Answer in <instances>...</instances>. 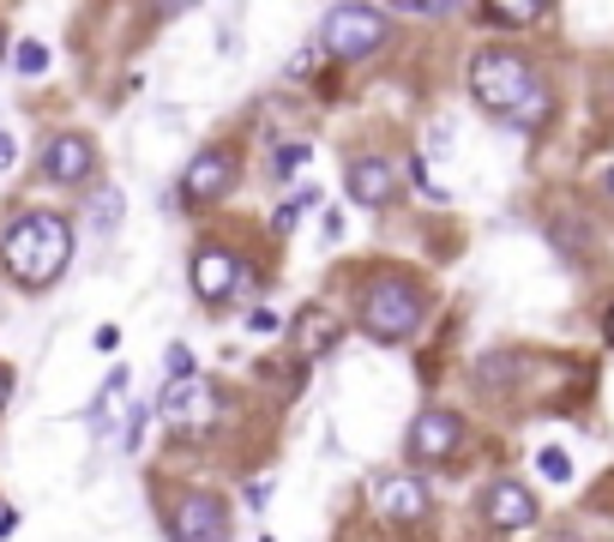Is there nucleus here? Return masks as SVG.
Instances as JSON below:
<instances>
[{"mask_svg":"<svg viewBox=\"0 0 614 542\" xmlns=\"http://www.w3.org/2000/svg\"><path fill=\"white\" fill-rule=\"evenodd\" d=\"M72 259V224L61 211H25L19 224L0 236V266L12 272L19 289H42L67 272Z\"/></svg>","mask_w":614,"mask_h":542,"instance_id":"1","label":"nucleus"},{"mask_svg":"<svg viewBox=\"0 0 614 542\" xmlns=\"http://www.w3.org/2000/svg\"><path fill=\"white\" fill-rule=\"evenodd\" d=\"M470 97L483 102L488 115H506V121H518V127L543 121V109H548L536 67L513 49H483L476 55L470 61Z\"/></svg>","mask_w":614,"mask_h":542,"instance_id":"2","label":"nucleus"},{"mask_svg":"<svg viewBox=\"0 0 614 542\" xmlns=\"http://www.w3.org/2000/svg\"><path fill=\"white\" fill-rule=\"evenodd\" d=\"M428 319V302H422V289L410 284V277H398V272H380L373 284L362 289V332L373 344H403V338H416V326Z\"/></svg>","mask_w":614,"mask_h":542,"instance_id":"3","label":"nucleus"},{"mask_svg":"<svg viewBox=\"0 0 614 542\" xmlns=\"http://www.w3.org/2000/svg\"><path fill=\"white\" fill-rule=\"evenodd\" d=\"M157 416H169L175 428L205 434V428H212V422L223 416V392H217V380H205V374L169 380V386H163V398H157Z\"/></svg>","mask_w":614,"mask_h":542,"instance_id":"4","label":"nucleus"},{"mask_svg":"<svg viewBox=\"0 0 614 542\" xmlns=\"http://www.w3.org/2000/svg\"><path fill=\"white\" fill-rule=\"evenodd\" d=\"M386 42V12L373 7H332L325 12V49L338 55V61H362Z\"/></svg>","mask_w":614,"mask_h":542,"instance_id":"5","label":"nucleus"},{"mask_svg":"<svg viewBox=\"0 0 614 542\" xmlns=\"http://www.w3.org/2000/svg\"><path fill=\"white\" fill-rule=\"evenodd\" d=\"M235 181H242V157H235L230 145H205V151H193V164L182 175V199L187 205H217Z\"/></svg>","mask_w":614,"mask_h":542,"instance_id":"6","label":"nucleus"},{"mask_svg":"<svg viewBox=\"0 0 614 542\" xmlns=\"http://www.w3.org/2000/svg\"><path fill=\"white\" fill-rule=\"evenodd\" d=\"M37 169H42V181L79 187L85 175L97 169V145L85 134H49V139H42V151H37Z\"/></svg>","mask_w":614,"mask_h":542,"instance_id":"7","label":"nucleus"},{"mask_svg":"<svg viewBox=\"0 0 614 542\" xmlns=\"http://www.w3.org/2000/svg\"><path fill=\"white\" fill-rule=\"evenodd\" d=\"M175 542H230V506L212 489H193L175 506Z\"/></svg>","mask_w":614,"mask_h":542,"instance_id":"8","label":"nucleus"},{"mask_svg":"<svg viewBox=\"0 0 614 542\" xmlns=\"http://www.w3.org/2000/svg\"><path fill=\"white\" fill-rule=\"evenodd\" d=\"M464 441V422L452 416V410H422L410 428V459L416 464H446Z\"/></svg>","mask_w":614,"mask_h":542,"instance_id":"9","label":"nucleus"},{"mask_svg":"<svg viewBox=\"0 0 614 542\" xmlns=\"http://www.w3.org/2000/svg\"><path fill=\"white\" fill-rule=\"evenodd\" d=\"M338 338H343V319L332 314V307H302V314L290 319V344H295V356L302 362H320L325 349H338Z\"/></svg>","mask_w":614,"mask_h":542,"instance_id":"10","label":"nucleus"},{"mask_svg":"<svg viewBox=\"0 0 614 542\" xmlns=\"http://www.w3.org/2000/svg\"><path fill=\"white\" fill-rule=\"evenodd\" d=\"M483 519L494 524V531H524V524H536V501L524 482H494V489L483 494Z\"/></svg>","mask_w":614,"mask_h":542,"instance_id":"11","label":"nucleus"},{"mask_svg":"<svg viewBox=\"0 0 614 542\" xmlns=\"http://www.w3.org/2000/svg\"><path fill=\"white\" fill-rule=\"evenodd\" d=\"M235 277H242V266H235V254H223V247H199L193 254V296L199 302H230Z\"/></svg>","mask_w":614,"mask_h":542,"instance_id":"12","label":"nucleus"},{"mask_svg":"<svg viewBox=\"0 0 614 542\" xmlns=\"http://www.w3.org/2000/svg\"><path fill=\"white\" fill-rule=\"evenodd\" d=\"M373 506L392 524H416V519H428V489L416 476H386L380 489H373Z\"/></svg>","mask_w":614,"mask_h":542,"instance_id":"13","label":"nucleus"},{"mask_svg":"<svg viewBox=\"0 0 614 542\" xmlns=\"http://www.w3.org/2000/svg\"><path fill=\"white\" fill-rule=\"evenodd\" d=\"M343 187H350L355 205H386V199L398 194V175H392L386 157H355L350 175H343Z\"/></svg>","mask_w":614,"mask_h":542,"instance_id":"14","label":"nucleus"},{"mask_svg":"<svg viewBox=\"0 0 614 542\" xmlns=\"http://www.w3.org/2000/svg\"><path fill=\"white\" fill-rule=\"evenodd\" d=\"M483 19H494V24H536L543 7H536V0H488Z\"/></svg>","mask_w":614,"mask_h":542,"instance_id":"15","label":"nucleus"},{"mask_svg":"<svg viewBox=\"0 0 614 542\" xmlns=\"http://www.w3.org/2000/svg\"><path fill=\"white\" fill-rule=\"evenodd\" d=\"M91 224L103 229V236H109V229L121 224V187H103V194L91 199Z\"/></svg>","mask_w":614,"mask_h":542,"instance_id":"16","label":"nucleus"},{"mask_svg":"<svg viewBox=\"0 0 614 542\" xmlns=\"http://www.w3.org/2000/svg\"><path fill=\"white\" fill-rule=\"evenodd\" d=\"M536 471H543L548 482H566V476H573V459H566L561 446H543V452H536Z\"/></svg>","mask_w":614,"mask_h":542,"instance_id":"17","label":"nucleus"},{"mask_svg":"<svg viewBox=\"0 0 614 542\" xmlns=\"http://www.w3.org/2000/svg\"><path fill=\"white\" fill-rule=\"evenodd\" d=\"M12 67H19V72H31V79H37V72L49 67V49H42V42H19V49H12Z\"/></svg>","mask_w":614,"mask_h":542,"instance_id":"18","label":"nucleus"},{"mask_svg":"<svg viewBox=\"0 0 614 542\" xmlns=\"http://www.w3.org/2000/svg\"><path fill=\"white\" fill-rule=\"evenodd\" d=\"M308 205H313V187H308V194H295L290 205H277V217H272V229H283V236H290V229H295V217H302V211H308Z\"/></svg>","mask_w":614,"mask_h":542,"instance_id":"19","label":"nucleus"},{"mask_svg":"<svg viewBox=\"0 0 614 542\" xmlns=\"http://www.w3.org/2000/svg\"><path fill=\"white\" fill-rule=\"evenodd\" d=\"M127 416H133V422H127V452H133V446H139V434H145V422H152L157 410H152V404H133Z\"/></svg>","mask_w":614,"mask_h":542,"instance_id":"20","label":"nucleus"},{"mask_svg":"<svg viewBox=\"0 0 614 542\" xmlns=\"http://www.w3.org/2000/svg\"><path fill=\"white\" fill-rule=\"evenodd\" d=\"M302 164H308V145H302V139L277 151V175H290V169H302Z\"/></svg>","mask_w":614,"mask_h":542,"instance_id":"21","label":"nucleus"},{"mask_svg":"<svg viewBox=\"0 0 614 542\" xmlns=\"http://www.w3.org/2000/svg\"><path fill=\"white\" fill-rule=\"evenodd\" d=\"M247 332H260V338H272V332H277V314H272V307H253V314H247Z\"/></svg>","mask_w":614,"mask_h":542,"instance_id":"22","label":"nucleus"},{"mask_svg":"<svg viewBox=\"0 0 614 542\" xmlns=\"http://www.w3.org/2000/svg\"><path fill=\"white\" fill-rule=\"evenodd\" d=\"M193 374V356H187V344H169V380H187Z\"/></svg>","mask_w":614,"mask_h":542,"instance_id":"23","label":"nucleus"},{"mask_svg":"<svg viewBox=\"0 0 614 542\" xmlns=\"http://www.w3.org/2000/svg\"><path fill=\"white\" fill-rule=\"evenodd\" d=\"M12 157H19V145H12V134H0V175L12 169Z\"/></svg>","mask_w":614,"mask_h":542,"instance_id":"24","label":"nucleus"},{"mask_svg":"<svg viewBox=\"0 0 614 542\" xmlns=\"http://www.w3.org/2000/svg\"><path fill=\"white\" fill-rule=\"evenodd\" d=\"M7 398H12V368L0 362V410H7Z\"/></svg>","mask_w":614,"mask_h":542,"instance_id":"25","label":"nucleus"},{"mask_svg":"<svg viewBox=\"0 0 614 542\" xmlns=\"http://www.w3.org/2000/svg\"><path fill=\"white\" fill-rule=\"evenodd\" d=\"M7 531H12V512H7V506H0V536H7Z\"/></svg>","mask_w":614,"mask_h":542,"instance_id":"26","label":"nucleus"},{"mask_svg":"<svg viewBox=\"0 0 614 542\" xmlns=\"http://www.w3.org/2000/svg\"><path fill=\"white\" fill-rule=\"evenodd\" d=\"M603 338H608V344H614V307H608V326H603Z\"/></svg>","mask_w":614,"mask_h":542,"instance_id":"27","label":"nucleus"},{"mask_svg":"<svg viewBox=\"0 0 614 542\" xmlns=\"http://www.w3.org/2000/svg\"><path fill=\"white\" fill-rule=\"evenodd\" d=\"M0 49H7V37H0Z\"/></svg>","mask_w":614,"mask_h":542,"instance_id":"28","label":"nucleus"},{"mask_svg":"<svg viewBox=\"0 0 614 542\" xmlns=\"http://www.w3.org/2000/svg\"><path fill=\"white\" fill-rule=\"evenodd\" d=\"M260 542H272V536H260Z\"/></svg>","mask_w":614,"mask_h":542,"instance_id":"29","label":"nucleus"}]
</instances>
